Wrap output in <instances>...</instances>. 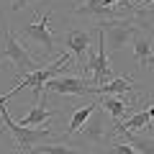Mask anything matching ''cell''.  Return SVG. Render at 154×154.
<instances>
[{"label": "cell", "instance_id": "6da1fadb", "mask_svg": "<svg viewBox=\"0 0 154 154\" xmlns=\"http://www.w3.org/2000/svg\"><path fill=\"white\" fill-rule=\"evenodd\" d=\"M0 121H3V126L11 131V136L16 139L18 149H21L23 154H31L33 149L41 146V144L62 141V136H57L49 126H38V128H26V126H21L18 121H13V118H11V113L5 110V105H0Z\"/></svg>", "mask_w": 154, "mask_h": 154}, {"label": "cell", "instance_id": "7a4b0ae2", "mask_svg": "<svg viewBox=\"0 0 154 154\" xmlns=\"http://www.w3.org/2000/svg\"><path fill=\"white\" fill-rule=\"evenodd\" d=\"M98 33V44L88 51L85 57V64H82V72H85V80L95 88L100 85L110 82V77H113V67H110V59H108V49H105V41H103V33L95 28Z\"/></svg>", "mask_w": 154, "mask_h": 154}, {"label": "cell", "instance_id": "3957f363", "mask_svg": "<svg viewBox=\"0 0 154 154\" xmlns=\"http://www.w3.org/2000/svg\"><path fill=\"white\" fill-rule=\"evenodd\" d=\"M21 38L23 41H31L38 49L41 59L57 54V36L51 31V11H46L44 16H38V21L28 23V26L21 28Z\"/></svg>", "mask_w": 154, "mask_h": 154}, {"label": "cell", "instance_id": "277c9868", "mask_svg": "<svg viewBox=\"0 0 154 154\" xmlns=\"http://www.w3.org/2000/svg\"><path fill=\"white\" fill-rule=\"evenodd\" d=\"M0 59H11L13 67H16V72H18V75H23V77L31 75V72H36V69H41V67H38V62L26 51V46L21 44V38H18L11 28H5V31H3Z\"/></svg>", "mask_w": 154, "mask_h": 154}, {"label": "cell", "instance_id": "5b68a950", "mask_svg": "<svg viewBox=\"0 0 154 154\" xmlns=\"http://www.w3.org/2000/svg\"><path fill=\"white\" fill-rule=\"evenodd\" d=\"M100 33H103V41H105V49L110 51H121L123 46H128V41H134L139 26L134 21H103V23H95Z\"/></svg>", "mask_w": 154, "mask_h": 154}, {"label": "cell", "instance_id": "8992f818", "mask_svg": "<svg viewBox=\"0 0 154 154\" xmlns=\"http://www.w3.org/2000/svg\"><path fill=\"white\" fill-rule=\"evenodd\" d=\"M113 136H116V128L108 123V113L103 110V105H98V110H95L88 118V123L80 128V139L88 141V144H105Z\"/></svg>", "mask_w": 154, "mask_h": 154}, {"label": "cell", "instance_id": "52a82bcc", "mask_svg": "<svg viewBox=\"0 0 154 154\" xmlns=\"http://www.w3.org/2000/svg\"><path fill=\"white\" fill-rule=\"evenodd\" d=\"M49 93H57V95H98V88L90 85L85 77L62 75V77H54V80H49L44 85L41 95H49Z\"/></svg>", "mask_w": 154, "mask_h": 154}, {"label": "cell", "instance_id": "ba28073f", "mask_svg": "<svg viewBox=\"0 0 154 154\" xmlns=\"http://www.w3.org/2000/svg\"><path fill=\"white\" fill-rule=\"evenodd\" d=\"M93 33H95V28L93 31H90V28H72V31L64 33L67 54L75 59L77 67L85 64V57H88V51L93 49Z\"/></svg>", "mask_w": 154, "mask_h": 154}, {"label": "cell", "instance_id": "9c48e42d", "mask_svg": "<svg viewBox=\"0 0 154 154\" xmlns=\"http://www.w3.org/2000/svg\"><path fill=\"white\" fill-rule=\"evenodd\" d=\"M98 105H100L98 100H90L88 105H80V108L72 110V116H69V126H67V131L62 134V141H69L75 134H80V128H82L85 123H88V118L95 113V110H98Z\"/></svg>", "mask_w": 154, "mask_h": 154}, {"label": "cell", "instance_id": "30bf717a", "mask_svg": "<svg viewBox=\"0 0 154 154\" xmlns=\"http://www.w3.org/2000/svg\"><path fill=\"white\" fill-rule=\"evenodd\" d=\"M100 105H103V110L113 118L116 123L126 121L128 116H131V108H136V103H128L126 98H118V95H103Z\"/></svg>", "mask_w": 154, "mask_h": 154}, {"label": "cell", "instance_id": "8fae6325", "mask_svg": "<svg viewBox=\"0 0 154 154\" xmlns=\"http://www.w3.org/2000/svg\"><path fill=\"white\" fill-rule=\"evenodd\" d=\"M134 57L139 67H154V54H152V36L144 28H139L134 36Z\"/></svg>", "mask_w": 154, "mask_h": 154}, {"label": "cell", "instance_id": "7c38bea8", "mask_svg": "<svg viewBox=\"0 0 154 154\" xmlns=\"http://www.w3.org/2000/svg\"><path fill=\"white\" fill-rule=\"evenodd\" d=\"M51 116H54V110H49V105H46V95H41V100H38V103L31 108V113H28L26 118L21 121V126H26V128L46 126V121H49Z\"/></svg>", "mask_w": 154, "mask_h": 154}, {"label": "cell", "instance_id": "4fadbf2b", "mask_svg": "<svg viewBox=\"0 0 154 154\" xmlns=\"http://www.w3.org/2000/svg\"><path fill=\"white\" fill-rule=\"evenodd\" d=\"M134 88H136V80H134V77H116L110 82L100 85L98 95H126V93H131Z\"/></svg>", "mask_w": 154, "mask_h": 154}, {"label": "cell", "instance_id": "5bb4252c", "mask_svg": "<svg viewBox=\"0 0 154 154\" xmlns=\"http://www.w3.org/2000/svg\"><path fill=\"white\" fill-rule=\"evenodd\" d=\"M121 139L134 146L141 154H154V136H144V134H121Z\"/></svg>", "mask_w": 154, "mask_h": 154}, {"label": "cell", "instance_id": "9a60e30c", "mask_svg": "<svg viewBox=\"0 0 154 154\" xmlns=\"http://www.w3.org/2000/svg\"><path fill=\"white\" fill-rule=\"evenodd\" d=\"M31 154H88V152H82L80 146H69V144H62V141H51V144L36 146Z\"/></svg>", "mask_w": 154, "mask_h": 154}, {"label": "cell", "instance_id": "2e32d148", "mask_svg": "<svg viewBox=\"0 0 154 154\" xmlns=\"http://www.w3.org/2000/svg\"><path fill=\"white\" fill-rule=\"evenodd\" d=\"M134 23L139 28H146V31H154V8H141V11L134 16Z\"/></svg>", "mask_w": 154, "mask_h": 154}, {"label": "cell", "instance_id": "e0dca14e", "mask_svg": "<svg viewBox=\"0 0 154 154\" xmlns=\"http://www.w3.org/2000/svg\"><path fill=\"white\" fill-rule=\"evenodd\" d=\"M110 154H141V152H136L134 146H128L126 141H116L113 146H110Z\"/></svg>", "mask_w": 154, "mask_h": 154}, {"label": "cell", "instance_id": "ac0fdd59", "mask_svg": "<svg viewBox=\"0 0 154 154\" xmlns=\"http://www.w3.org/2000/svg\"><path fill=\"white\" fill-rule=\"evenodd\" d=\"M33 0H13V11H23L26 5H31Z\"/></svg>", "mask_w": 154, "mask_h": 154}, {"label": "cell", "instance_id": "d6986e66", "mask_svg": "<svg viewBox=\"0 0 154 154\" xmlns=\"http://www.w3.org/2000/svg\"><path fill=\"white\" fill-rule=\"evenodd\" d=\"M144 3H146V5H149V8H154V0H144Z\"/></svg>", "mask_w": 154, "mask_h": 154}]
</instances>
